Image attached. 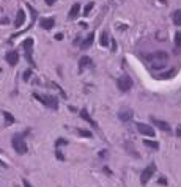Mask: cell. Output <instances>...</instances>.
Segmentation results:
<instances>
[{
	"mask_svg": "<svg viewBox=\"0 0 181 187\" xmlns=\"http://www.w3.org/2000/svg\"><path fill=\"white\" fill-rule=\"evenodd\" d=\"M167 60H169V55H167L164 51H156V52L148 54V55H147V61H150V63H151V66L155 68V69L165 66Z\"/></svg>",
	"mask_w": 181,
	"mask_h": 187,
	"instance_id": "obj_1",
	"label": "cell"
},
{
	"mask_svg": "<svg viewBox=\"0 0 181 187\" xmlns=\"http://www.w3.org/2000/svg\"><path fill=\"white\" fill-rule=\"evenodd\" d=\"M151 123H153V126H157L161 131H165V132H170L172 131V127L169 123H165V121H162V120H157V118H151Z\"/></svg>",
	"mask_w": 181,
	"mask_h": 187,
	"instance_id": "obj_8",
	"label": "cell"
},
{
	"mask_svg": "<svg viewBox=\"0 0 181 187\" xmlns=\"http://www.w3.org/2000/svg\"><path fill=\"white\" fill-rule=\"evenodd\" d=\"M175 44H176V49L181 47V33H176L175 35Z\"/></svg>",
	"mask_w": 181,
	"mask_h": 187,
	"instance_id": "obj_22",
	"label": "cell"
},
{
	"mask_svg": "<svg viewBox=\"0 0 181 187\" xmlns=\"http://www.w3.org/2000/svg\"><path fill=\"white\" fill-rule=\"evenodd\" d=\"M176 135L181 137V127H178V129H176Z\"/></svg>",
	"mask_w": 181,
	"mask_h": 187,
	"instance_id": "obj_31",
	"label": "cell"
},
{
	"mask_svg": "<svg viewBox=\"0 0 181 187\" xmlns=\"http://www.w3.org/2000/svg\"><path fill=\"white\" fill-rule=\"evenodd\" d=\"M118 118L121 121H129L132 120V110H129V108H124V110H121L118 113Z\"/></svg>",
	"mask_w": 181,
	"mask_h": 187,
	"instance_id": "obj_13",
	"label": "cell"
},
{
	"mask_svg": "<svg viewBox=\"0 0 181 187\" xmlns=\"http://www.w3.org/2000/svg\"><path fill=\"white\" fill-rule=\"evenodd\" d=\"M80 118L87 121V123H88V124L92 126V127H94V129H98V123L92 120V116L88 115V112H87V110H80Z\"/></svg>",
	"mask_w": 181,
	"mask_h": 187,
	"instance_id": "obj_11",
	"label": "cell"
},
{
	"mask_svg": "<svg viewBox=\"0 0 181 187\" xmlns=\"http://www.w3.org/2000/svg\"><path fill=\"white\" fill-rule=\"evenodd\" d=\"M99 44L101 46H109V35H107V31H102L101 33V38H99Z\"/></svg>",
	"mask_w": 181,
	"mask_h": 187,
	"instance_id": "obj_18",
	"label": "cell"
},
{
	"mask_svg": "<svg viewBox=\"0 0 181 187\" xmlns=\"http://www.w3.org/2000/svg\"><path fill=\"white\" fill-rule=\"evenodd\" d=\"M22 47H24L25 52H27V60H29V63L33 66L35 63H33V60H31V47H33V39H31V38H27L24 43H22Z\"/></svg>",
	"mask_w": 181,
	"mask_h": 187,
	"instance_id": "obj_6",
	"label": "cell"
},
{
	"mask_svg": "<svg viewBox=\"0 0 181 187\" xmlns=\"http://www.w3.org/2000/svg\"><path fill=\"white\" fill-rule=\"evenodd\" d=\"M6 61L10 63V66H16L17 61H19V54L16 51H10L6 54Z\"/></svg>",
	"mask_w": 181,
	"mask_h": 187,
	"instance_id": "obj_9",
	"label": "cell"
},
{
	"mask_svg": "<svg viewBox=\"0 0 181 187\" xmlns=\"http://www.w3.org/2000/svg\"><path fill=\"white\" fill-rule=\"evenodd\" d=\"M55 2H57V0H46V3H47V5H54Z\"/></svg>",
	"mask_w": 181,
	"mask_h": 187,
	"instance_id": "obj_29",
	"label": "cell"
},
{
	"mask_svg": "<svg viewBox=\"0 0 181 187\" xmlns=\"http://www.w3.org/2000/svg\"><path fill=\"white\" fill-rule=\"evenodd\" d=\"M143 143H145V146L155 149V151H157V149H159V143H157V142H153V140H143Z\"/></svg>",
	"mask_w": 181,
	"mask_h": 187,
	"instance_id": "obj_16",
	"label": "cell"
},
{
	"mask_svg": "<svg viewBox=\"0 0 181 187\" xmlns=\"http://www.w3.org/2000/svg\"><path fill=\"white\" fill-rule=\"evenodd\" d=\"M117 85H118L120 91H123V93H126V91H129L131 88H132V79H131L129 76H121L118 80H117Z\"/></svg>",
	"mask_w": 181,
	"mask_h": 187,
	"instance_id": "obj_4",
	"label": "cell"
},
{
	"mask_svg": "<svg viewBox=\"0 0 181 187\" xmlns=\"http://www.w3.org/2000/svg\"><path fill=\"white\" fill-rule=\"evenodd\" d=\"M55 39H58V41L63 39V35H62V33H57V35H55Z\"/></svg>",
	"mask_w": 181,
	"mask_h": 187,
	"instance_id": "obj_27",
	"label": "cell"
},
{
	"mask_svg": "<svg viewBox=\"0 0 181 187\" xmlns=\"http://www.w3.org/2000/svg\"><path fill=\"white\" fill-rule=\"evenodd\" d=\"M157 182L162 184V186H167V179H165V178H159V181H157Z\"/></svg>",
	"mask_w": 181,
	"mask_h": 187,
	"instance_id": "obj_26",
	"label": "cell"
},
{
	"mask_svg": "<svg viewBox=\"0 0 181 187\" xmlns=\"http://www.w3.org/2000/svg\"><path fill=\"white\" fill-rule=\"evenodd\" d=\"M93 41H94V33H90V35L87 36V38L84 39V43L80 44V46H82V49H88L90 46L93 44Z\"/></svg>",
	"mask_w": 181,
	"mask_h": 187,
	"instance_id": "obj_15",
	"label": "cell"
},
{
	"mask_svg": "<svg viewBox=\"0 0 181 187\" xmlns=\"http://www.w3.org/2000/svg\"><path fill=\"white\" fill-rule=\"evenodd\" d=\"M173 24L181 27V10H176L173 13Z\"/></svg>",
	"mask_w": 181,
	"mask_h": 187,
	"instance_id": "obj_17",
	"label": "cell"
},
{
	"mask_svg": "<svg viewBox=\"0 0 181 187\" xmlns=\"http://www.w3.org/2000/svg\"><path fill=\"white\" fill-rule=\"evenodd\" d=\"M3 116H5V121H6V124H11V123H14V116H13L11 113H8V112H3Z\"/></svg>",
	"mask_w": 181,
	"mask_h": 187,
	"instance_id": "obj_21",
	"label": "cell"
},
{
	"mask_svg": "<svg viewBox=\"0 0 181 187\" xmlns=\"http://www.w3.org/2000/svg\"><path fill=\"white\" fill-rule=\"evenodd\" d=\"M57 145H66V140H57Z\"/></svg>",
	"mask_w": 181,
	"mask_h": 187,
	"instance_id": "obj_28",
	"label": "cell"
},
{
	"mask_svg": "<svg viewBox=\"0 0 181 187\" xmlns=\"http://www.w3.org/2000/svg\"><path fill=\"white\" fill-rule=\"evenodd\" d=\"M24 22H25V13L19 10L17 11V16H16V21H14V27L16 29H19V27L24 25Z\"/></svg>",
	"mask_w": 181,
	"mask_h": 187,
	"instance_id": "obj_12",
	"label": "cell"
},
{
	"mask_svg": "<svg viewBox=\"0 0 181 187\" xmlns=\"http://www.w3.org/2000/svg\"><path fill=\"white\" fill-rule=\"evenodd\" d=\"M92 10H93V3H88V5H85V8H84V14H85V16H88Z\"/></svg>",
	"mask_w": 181,
	"mask_h": 187,
	"instance_id": "obj_23",
	"label": "cell"
},
{
	"mask_svg": "<svg viewBox=\"0 0 181 187\" xmlns=\"http://www.w3.org/2000/svg\"><path fill=\"white\" fill-rule=\"evenodd\" d=\"M173 74H175V71L172 69V71H169V72H165V74H162L161 77H162V79H167V77H170V76H173Z\"/></svg>",
	"mask_w": 181,
	"mask_h": 187,
	"instance_id": "obj_24",
	"label": "cell"
},
{
	"mask_svg": "<svg viewBox=\"0 0 181 187\" xmlns=\"http://www.w3.org/2000/svg\"><path fill=\"white\" fill-rule=\"evenodd\" d=\"M22 182H24V186H25V187H31V186L29 184V181H25V179H24V181H22Z\"/></svg>",
	"mask_w": 181,
	"mask_h": 187,
	"instance_id": "obj_32",
	"label": "cell"
},
{
	"mask_svg": "<svg viewBox=\"0 0 181 187\" xmlns=\"http://www.w3.org/2000/svg\"><path fill=\"white\" fill-rule=\"evenodd\" d=\"M155 171H156V165H155V163H150V165H148V167L142 171V175H140V182L145 186V184H147V182L153 178Z\"/></svg>",
	"mask_w": 181,
	"mask_h": 187,
	"instance_id": "obj_5",
	"label": "cell"
},
{
	"mask_svg": "<svg viewBox=\"0 0 181 187\" xmlns=\"http://www.w3.org/2000/svg\"><path fill=\"white\" fill-rule=\"evenodd\" d=\"M30 74H31V71H30V69H27V71L24 72V80H25V82L30 79Z\"/></svg>",
	"mask_w": 181,
	"mask_h": 187,
	"instance_id": "obj_25",
	"label": "cell"
},
{
	"mask_svg": "<svg viewBox=\"0 0 181 187\" xmlns=\"http://www.w3.org/2000/svg\"><path fill=\"white\" fill-rule=\"evenodd\" d=\"M11 143H13V148H14L16 153H19V154H25L27 153V145L24 142V137H21L19 134H16L14 137H13Z\"/></svg>",
	"mask_w": 181,
	"mask_h": 187,
	"instance_id": "obj_3",
	"label": "cell"
},
{
	"mask_svg": "<svg viewBox=\"0 0 181 187\" xmlns=\"http://www.w3.org/2000/svg\"><path fill=\"white\" fill-rule=\"evenodd\" d=\"M33 96L38 99V101H41V104H44L46 107L52 108V110H57V108H58L57 98H54V96H43V94H39V93H33Z\"/></svg>",
	"mask_w": 181,
	"mask_h": 187,
	"instance_id": "obj_2",
	"label": "cell"
},
{
	"mask_svg": "<svg viewBox=\"0 0 181 187\" xmlns=\"http://www.w3.org/2000/svg\"><path fill=\"white\" fill-rule=\"evenodd\" d=\"M104 171H106V173H107V175H112V171H110V170H109V168H107V167H104Z\"/></svg>",
	"mask_w": 181,
	"mask_h": 187,
	"instance_id": "obj_30",
	"label": "cell"
},
{
	"mask_svg": "<svg viewBox=\"0 0 181 187\" xmlns=\"http://www.w3.org/2000/svg\"><path fill=\"white\" fill-rule=\"evenodd\" d=\"M79 11H80V5H79V3H74V5L71 6V10H69V14H68V16H69V19H76V17L80 14Z\"/></svg>",
	"mask_w": 181,
	"mask_h": 187,
	"instance_id": "obj_14",
	"label": "cell"
},
{
	"mask_svg": "<svg viewBox=\"0 0 181 187\" xmlns=\"http://www.w3.org/2000/svg\"><path fill=\"white\" fill-rule=\"evenodd\" d=\"M137 129H139L140 134H143L147 137H155V129H153V126H148V124H145V123H139Z\"/></svg>",
	"mask_w": 181,
	"mask_h": 187,
	"instance_id": "obj_7",
	"label": "cell"
},
{
	"mask_svg": "<svg viewBox=\"0 0 181 187\" xmlns=\"http://www.w3.org/2000/svg\"><path fill=\"white\" fill-rule=\"evenodd\" d=\"M39 24H41V27L44 30H51V29H54V25H55V19H54V17H43V19L39 21Z\"/></svg>",
	"mask_w": 181,
	"mask_h": 187,
	"instance_id": "obj_10",
	"label": "cell"
},
{
	"mask_svg": "<svg viewBox=\"0 0 181 187\" xmlns=\"http://www.w3.org/2000/svg\"><path fill=\"white\" fill-rule=\"evenodd\" d=\"M0 153H2V149H0Z\"/></svg>",
	"mask_w": 181,
	"mask_h": 187,
	"instance_id": "obj_34",
	"label": "cell"
},
{
	"mask_svg": "<svg viewBox=\"0 0 181 187\" xmlns=\"http://www.w3.org/2000/svg\"><path fill=\"white\" fill-rule=\"evenodd\" d=\"M77 134L80 137H87V138H92V137H93V134L90 131H87V129H77Z\"/></svg>",
	"mask_w": 181,
	"mask_h": 187,
	"instance_id": "obj_20",
	"label": "cell"
},
{
	"mask_svg": "<svg viewBox=\"0 0 181 187\" xmlns=\"http://www.w3.org/2000/svg\"><path fill=\"white\" fill-rule=\"evenodd\" d=\"M84 66H92V58L90 57H82L80 58V68Z\"/></svg>",
	"mask_w": 181,
	"mask_h": 187,
	"instance_id": "obj_19",
	"label": "cell"
},
{
	"mask_svg": "<svg viewBox=\"0 0 181 187\" xmlns=\"http://www.w3.org/2000/svg\"><path fill=\"white\" fill-rule=\"evenodd\" d=\"M0 167H6V163H3V161H0Z\"/></svg>",
	"mask_w": 181,
	"mask_h": 187,
	"instance_id": "obj_33",
	"label": "cell"
}]
</instances>
